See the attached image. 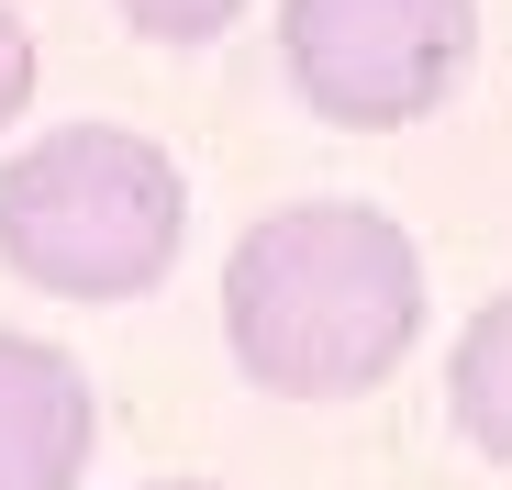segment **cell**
I'll list each match as a JSON object with an SVG mask.
<instances>
[{"mask_svg": "<svg viewBox=\"0 0 512 490\" xmlns=\"http://www.w3.org/2000/svg\"><path fill=\"white\" fill-rule=\"evenodd\" d=\"M279 56L323 123L390 134L468 78L479 0H279Z\"/></svg>", "mask_w": 512, "mask_h": 490, "instance_id": "cell-3", "label": "cell"}, {"mask_svg": "<svg viewBox=\"0 0 512 490\" xmlns=\"http://www.w3.org/2000/svg\"><path fill=\"white\" fill-rule=\"evenodd\" d=\"M90 457V379L45 335H0V490H78Z\"/></svg>", "mask_w": 512, "mask_h": 490, "instance_id": "cell-4", "label": "cell"}, {"mask_svg": "<svg viewBox=\"0 0 512 490\" xmlns=\"http://www.w3.org/2000/svg\"><path fill=\"white\" fill-rule=\"evenodd\" d=\"M423 335V257L368 201H290L223 257V346L279 401H357Z\"/></svg>", "mask_w": 512, "mask_h": 490, "instance_id": "cell-1", "label": "cell"}, {"mask_svg": "<svg viewBox=\"0 0 512 490\" xmlns=\"http://www.w3.org/2000/svg\"><path fill=\"white\" fill-rule=\"evenodd\" d=\"M190 234V179L123 123H56L0 168V257L56 301H134Z\"/></svg>", "mask_w": 512, "mask_h": 490, "instance_id": "cell-2", "label": "cell"}, {"mask_svg": "<svg viewBox=\"0 0 512 490\" xmlns=\"http://www.w3.org/2000/svg\"><path fill=\"white\" fill-rule=\"evenodd\" d=\"M446 401H457V435H468L479 457L512 468V290L479 301V323L457 335V357H446Z\"/></svg>", "mask_w": 512, "mask_h": 490, "instance_id": "cell-5", "label": "cell"}, {"mask_svg": "<svg viewBox=\"0 0 512 490\" xmlns=\"http://www.w3.org/2000/svg\"><path fill=\"white\" fill-rule=\"evenodd\" d=\"M234 12H245V0H123V23L156 34V45H212Z\"/></svg>", "mask_w": 512, "mask_h": 490, "instance_id": "cell-6", "label": "cell"}, {"mask_svg": "<svg viewBox=\"0 0 512 490\" xmlns=\"http://www.w3.org/2000/svg\"><path fill=\"white\" fill-rule=\"evenodd\" d=\"M23 101H34V34H23L12 12H0V123H12Z\"/></svg>", "mask_w": 512, "mask_h": 490, "instance_id": "cell-7", "label": "cell"}, {"mask_svg": "<svg viewBox=\"0 0 512 490\" xmlns=\"http://www.w3.org/2000/svg\"><path fill=\"white\" fill-rule=\"evenodd\" d=\"M145 490H223V479H145Z\"/></svg>", "mask_w": 512, "mask_h": 490, "instance_id": "cell-8", "label": "cell"}]
</instances>
